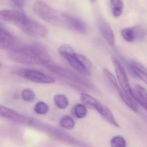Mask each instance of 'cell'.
I'll use <instances>...</instances> for the list:
<instances>
[{
    "label": "cell",
    "mask_w": 147,
    "mask_h": 147,
    "mask_svg": "<svg viewBox=\"0 0 147 147\" xmlns=\"http://www.w3.org/2000/svg\"><path fill=\"white\" fill-rule=\"evenodd\" d=\"M131 98L132 99L135 101V102H136L137 103L139 104L142 107H143L147 111V102H144L143 100H142L139 96L136 93L135 90L133 89L132 90V95H131Z\"/></svg>",
    "instance_id": "26"
},
{
    "label": "cell",
    "mask_w": 147,
    "mask_h": 147,
    "mask_svg": "<svg viewBox=\"0 0 147 147\" xmlns=\"http://www.w3.org/2000/svg\"><path fill=\"white\" fill-rule=\"evenodd\" d=\"M135 33L136 39H141L145 37L146 35V30L141 27L136 26L133 27Z\"/></svg>",
    "instance_id": "27"
},
{
    "label": "cell",
    "mask_w": 147,
    "mask_h": 147,
    "mask_svg": "<svg viewBox=\"0 0 147 147\" xmlns=\"http://www.w3.org/2000/svg\"><path fill=\"white\" fill-rule=\"evenodd\" d=\"M0 117L26 126H32L34 123L33 119L1 105H0Z\"/></svg>",
    "instance_id": "8"
},
{
    "label": "cell",
    "mask_w": 147,
    "mask_h": 147,
    "mask_svg": "<svg viewBox=\"0 0 147 147\" xmlns=\"http://www.w3.org/2000/svg\"><path fill=\"white\" fill-rule=\"evenodd\" d=\"M95 109L104 119L110 124L116 127H120L110 110L107 106L103 104L101 102L97 105Z\"/></svg>",
    "instance_id": "12"
},
{
    "label": "cell",
    "mask_w": 147,
    "mask_h": 147,
    "mask_svg": "<svg viewBox=\"0 0 147 147\" xmlns=\"http://www.w3.org/2000/svg\"><path fill=\"white\" fill-rule=\"evenodd\" d=\"M71 114L75 118L83 119L87 115V108L83 104H75L71 109Z\"/></svg>",
    "instance_id": "17"
},
{
    "label": "cell",
    "mask_w": 147,
    "mask_h": 147,
    "mask_svg": "<svg viewBox=\"0 0 147 147\" xmlns=\"http://www.w3.org/2000/svg\"><path fill=\"white\" fill-rule=\"evenodd\" d=\"M16 73L20 77L34 83L51 84L55 82L52 77L35 70L23 69L17 71Z\"/></svg>",
    "instance_id": "6"
},
{
    "label": "cell",
    "mask_w": 147,
    "mask_h": 147,
    "mask_svg": "<svg viewBox=\"0 0 147 147\" xmlns=\"http://www.w3.org/2000/svg\"><path fill=\"white\" fill-rule=\"evenodd\" d=\"M58 51L77 71L83 75L90 74L92 69L90 61L85 56L76 54L70 45L67 44L61 45L59 47Z\"/></svg>",
    "instance_id": "2"
},
{
    "label": "cell",
    "mask_w": 147,
    "mask_h": 147,
    "mask_svg": "<svg viewBox=\"0 0 147 147\" xmlns=\"http://www.w3.org/2000/svg\"><path fill=\"white\" fill-rule=\"evenodd\" d=\"M16 26L27 35L34 38H45L48 34V30L44 25L27 15Z\"/></svg>",
    "instance_id": "5"
},
{
    "label": "cell",
    "mask_w": 147,
    "mask_h": 147,
    "mask_svg": "<svg viewBox=\"0 0 147 147\" xmlns=\"http://www.w3.org/2000/svg\"><path fill=\"white\" fill-rule=\"evenodd\" d=\"M130 70L135 76L141 79L147 85V69L140 63L132 61L129 65Z\"/></svg>",
    "instance_id": "14"
},
{
    "label": "cell",
    "mask_w": 147,
    "mask_h": 147,
    "mask_svg": "<svg viewBox=\"0 0 147 147\" xmlns=\"http://www.w3.org/2000/svg\"><path fill=\"white\" fill-rule=\"evenodd\" d=\"M26 15L18 10L3 9L0 11V19L16 26Z\"/></svg>",
    "instance_id": "11"
},
{
    "label": "cell",
    "mask_w": 147,
    "mask_h": 147,
    "mask_svg": "<svg viewBox=\"0 0 147 147\" xmlns=\"http://www.w3.org/2000/svg\"><path fill=\"white\" fill-rule=\"evenodd\" d=\"M111 147H126L127 143L122 136L117 135L113 137L110 142Z\"/></svg>",
    "instance_id": "24"
},
{
    "label": "cell",
    "mask_w": 147,
    "mask_h": 147,
    "mask_svg": "<svg viewBox=\"0 0 147 147\" xmlns=\"http://www.w3.org/2000/svg\"><path fill=\"white\" fill-rule=\"evenodd\" d=\"M22 98L27 102H32L35 99V95L33 91L30 89L23 90L21 93Z\"/></svg>",
    "instance_id": "22"
},
{
    "label": "cell",
    "mask_w": 147,
    "mask_h": 147,
    "mask_svg": "<svg viewBox=\"0 0 147 147\" xmlns=\"http://www.w3.org/2000/svg\"><path fill=\"white\" fill-rule=\"evenodd\" d=\"M122 36L127 42H131L136 39L135 33L133 28H127L122 30Z\"/></svg>",
    "instance_id": "21"
},
{
    "label": "cell",
    "mask_w": 147,
    "mask_h": 147,
    "mask_svg": "<svg viewBox=\"0 0 147 147\" xmlns=\"http://www.w3.org/2000/svg\"><path fill=\"white\" fill-rule=\"evenodd\" d=\"M44 67L56 75L87 89L93 90L96 89L95 85L87 79L67 68L58 65L53 63L46 65Z\"/></svg>",
    "instance_id": "3"
},
{
    "label": "cell",
    "mask_w": 147,
    "mask_h": 147,
    "mask_svg": "<svg viewBox=\"0 0 147 147\" xmlns=\"http://www.w3.org/2000/svg\"><path fill=\"white\" fill-rule=\"evenodd\" d=\"M15 39L8 32L0 27V49L9 51L13 49Z\"/></svg>",
    "instance_id": "13"
},
{
    "label": "cell",
    "mask_w": 147,
    "mask_h": 147,
    "mask_svg": "<svg viewBox=\"0 0 147 147\" xmlns=\"http://www.w3.org/2000/svg\"><path fill=\"white\" fill-rule=\"evenodd\" d=\"M12 3L14 5H15L16 7H18L20 8H22L23 7L25 4L26 1H12Z\"/></svg>",
    "instance_id": "28"
},
{
    "label": "cell",
    "mask_w": 147,
    "mask_h": 147,
    "mask_svg": "<svg viewBox=\"0 0 147 147\" xmlns=\"http://www.w3.org/2000/svg\"><path fill=\"white\" fill-rule=\"evenodd\" d=\"M59 124L63 128L71 130L74 128L75 122L73 118L69 116H64L60 119Z\"/></svg>",
    "instance_id": "20"
},
{
    "label": "cell",
    "mask_w": 147,
    "mask_h": 147,
    "mask_svg": "<svg viewBox=\"0 0 147 147\" xmlns=\"http://www.w3.org/2000/svg\"><path fill=\"white\" fill-rule=\"evenodd\" d=\"M53 101L56 106L60 109H65L69 105V100L67 97L62 94L55 96Z\"/></svg>",
    "instance_id": "18"
},
{
    "label": "cell",
    "mask_w": 147,
    "mask_h": 147,
    "mask_svg": "<svg viewBox=\"0 0 147 147\" xmlns=\"http://www.w3.org/2000/svg\"><path fill=\"white\" fill-rule=\"evenodd\" d=\"M0 65H1V64H0Z\"/></svg>",
    "instance_id": "29"
},
{
    "label": "cell",
    "mask_w": 147,
    "mask_h": 147,
    "mask_svg": "<svg viewBox=\"0 0 147 147\" xmlns=\"http://www.w3.org/2000/svg\"><path fill=\"white\" fill-rule=\"evenodd\" d=\"M62 25L82 34L87 32V27L84 22L75 16L67 13L61 14Z\"/></svg>",
    "instance_id": "7"
},
{
    "label": "cell",
    "mask_w": 147,
    "mask_h": 147,
    "mask_svg": "<svg viewBox=\"0 0 147 147\" xmlns=\"http://www.w3.org/2000/svg\"><path fill=\"white\" fill-rule=\"evenodd\" d=\"M34 11L40 19L46 22L56 26L62 25L61 14L45 2L37 1L33 4Z\"/></svg>",
    "instance_id": "4"
},
{
    "label": "cell",
    "mask_w": 147,
    "mask_h": 147,
    "mask_svg": "<svg viewBox=\"0 0 147 147\" xmlns=\"http://www.w3.org/2000/svg\"><path fill=\"white\" fill-rule=\"evenodd\" d=\"M112 60L117 81L121 86V88L127 95L131 98L133 89L131 88L129 84L128 78L125 70L120 61L115 57H112Z\"/></svg>",
    "instance_id": "9"
},
{
    "label": "cell",
    "mask_w": 147,
    "mask_h": 147,
    "mask_svg": "<svg viewBox=\"0 0 147 147\" xmlns=\"http://www.w3.org/2000/svg\"><path fill=\"white\" fill-rule=\"evenodd\" d=\"M8 56L12 61L25 64L44 66L53 62L47 48L38 42L13 48L9 51Z\"/></svg>",
    "instance_id": "1"
},
{
    "label": "cell",
    "mask_w": 147,
    "mask_h": 147,
    "mask_svg": "<svg viewBox=\"0 0 147 147\" xmlns=\"http://www.w3.org/2000/svg\"><path fill=\"white\" fill-rule=\"evenodd\" d=\"M136 91L138 96L144 102H147V91L140 85H136L135 86Z\"/></svg>",
    "instance_id": "25"
},
{
    "label": "cell",
    "mask_w": 147,
    "mask_h": 147,
    "mask_svg": "<svg viewBox=\"0 0 147 147\" xmlns=\"http://www.w3.org/2000/svg\"><path fill=\"white\" fill-rule=\"evenodd\" d=\"M98 28L103 37L109 45L113 46L115 43V36L111 27L107 21L100 18L98 21Z\"/></svg>",
    "instance_id": "10"
},
{
    "label": "cell",
    "mask_w": 147,
    "mask_h": 147,
    "mask_svg": "<svg viewBox=\"0 0 147 147\" xmlns=\"http://www.w3.org/2000/svg\"><path fill=\"white\" fill-rule=\"evenodd\" d=\"M116 89L120 97L122 100L125 103V104L134 112L137 113L139 111L138 107L136 105V103L134 100L129 96L126 94L123 91L121 88L120 86H117Z\"/></svg>",
    "instance_id": "15"
},
{
    "label": "cell",
    "mask_w": 147,
    "mask_h": 147,
    "mask_svg": "<svg viewBox=\"0 0 147 147\" xmlns=\"http://www.w3.org/2000/svg\"><path fill=\"white\" fill-rule=\"evenodd\" d=\"M49 109V106L46 103L43 102H39L34 106V111L38 114L45 115L48 112Z\"/></svg>",
    "instance_id": "23"
},
{
    "label": "cell",
    "mask_w": 147,
    "mask_h": 147,
    "mask_svg": "<svg viewBox=\"0 0 147 147\" xmlns=\"http://www.w3.org/2000/svg\"><path fill=\"white\" fill-rule=\"evenodd\" d=\"M112 7V13L114 16L118 17L121 15L123 13V3L121 0H112L110 1Z\"/></svg>",
    "instance_id": "19"
},
{
    "label": "cell",
    "mask_w": 147,
    "mask_h": 147,
    "mask_svg": "<svg viewBox=\"0 0 147 147\" xmlns=\"http://www.w3.org/2000/svg\"><path fill=\"white\" fill-rule=\"evenodd\" d=\"M80 100L84 105L90 109H95L100 102L95 98L85 93L81 94Z\"/></svg>",
    "instance_id": "16"
}]
</instances>
